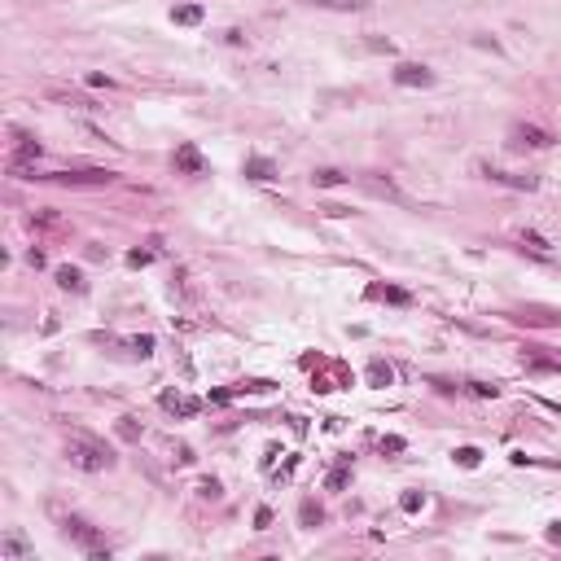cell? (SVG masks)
<instances>
[{
	"instance_id": "cell-23",
	"label": "cell",
	"mask_w": 561,
	"mask_h": 561,
	"mask_svg": "<svg viewBox=\"0 0 561 561\" xmlns=\"http://www.w3.org/2000/svg\"><path fill=\"white\" fill-rule=\"evenodd\" d=\"M149 259H154V250H132V255H127V264H132V268H145Z\"/></svg>"
},
{
	"instance_id": "cell-8",
	"label": "cell",
	"mask_w": 561,
	"mask_h": 561,
	"mask_svg": "<svg viewBox=\"0 0 561 561\" xmlns=\"http://www.w3.org/2000/svg\"><path fill=\"white\" fill-rule=\"evenodd\" d=\"M176 171H184V176H202L207 171V158L198 154V145H180L176 149Z\"/></svg>"
},
{
	"instance_id": "cell-14",
	"label": "cell",
	"mask_w": 561,
	"mask_h": 561,
	"mask_svg": "<svg viewBox=\"0 0 561 561\" xmlns=\"http://www.w3.org/2000/svg\"><path fill=\"white\" fill-rule=\"evenodd\" d=\"M57 285H62V290H75V294H83V277L75 268H57Z\"/></svg>"
},
{
	"instance_id": "cell-19",
	"label": "cell",
	"mask_w": 561,
	"mask_h": 561,
	"mask_svg": "<svg viewBox=\"0 0 561 561\" xmlns=\"http://www.w3.org/2000/svg\"><path fill=\"white\" fill-rule=\"evenodd\" d=\"M127 351H132V355H140V360H145V355L154 351V338H149V333H140V338H127Z\"/></svg>"
},
{
	"instance_id": "cell-13",
	"label": "cell",
	"mask_w": 561,
	"mask_h": 561,
	"mask_svg": "<svg viewBox=\"0 0 561 561\" xmlns=\"http://www.w3.org/2000/svg\"><path fill=\"white\" fill-rule=\"evenodd\" d=\"M368 381H373V386H390V381H395V373H390V364L373 360V364H368Z\"/></svg>"
},
{
	"instance_id": "cell-25",
	"label": "cell",
	"mask_w": 561,
	"mask_h": 561,
	"mask_svg": "<svg viewBox=\"0 0 561 561\" xmlns=\"http://www.w3.org/2000/svg\"><path fill=\"white\" fill-rule=\"evenodd\" d=\"M303 522H307V527H316V522H320V509H316V505H303Z\"/></svg>"
},
{
	"instance_id": "cell-24",
	"label": "cell",
	"mask_w": 561,
	"mask_h": 561,
	"mask_svg": "<svg viewBox=\"0 0 561 561\" xmlns=\"http://www.w3.org/2000/svg\"><path fill=\"white\" fill-rule=\"evenodd\" d=\"M377 298H386V303H408V294L403 290H373Z\"/></svg>"
},
{
	"instance_id": "cell-6",
	"label": "cell",
	"mask_w": 561,
	"mask_h": 561,
	"mask_svg": "<svg viewBox=\"0 0 561 561\" xmlns=\"http://www.w3.org/2000/svg\"><path fill=\"white\" fill-rule=\"evenodd\" d=\"M513 140L527 145V149H548L553 145V132H544V127H535V123H518L513 127Z\"/></svg>"
},
{
	"instance_id": "cell-10",
	"label": "cell",
	"mask_w": 561,
	"mask_h": 561,
	"mask_svg": "<svg viewBox=\"0 0 561 561\" xmlns=\"http://www.w3.org/2000/svg\"><path fill=\"white\" fill-rule=\"evenodd\" d=\"M246 176L250 180H277V167L268 158H246Z\"/></svg>"
},
{
	"instance_id": "cell-16",
	"label": "cell",
	"mask_w": 561,
	"mask_h": 561,
	"mask_svg": "<svg viewBox=\"0 0 561 561\" xmlns=\"http://www.w3.org/2000/svg\"><path fill=\"white\" fill-rule=\"evenodd\" d=\"M320 9H342V14H360L364 0H316Z\"/></svg>"
},
{
	"instance_id": "cell-21",
	"label": "cell",
	"mask_w": 561,
	"mask_h": 561,
	"mask_svg": "<svg viewBox=\"0 0 561 561\" xmlns=\"http://www.w3.org/2000/svg\"><path fill=\"white\" fill-rule=\"evenodd\" d=\"M522 246H527V250H535V255H544V250H548V242H544L540 233H522Z\"/></svg>"
},
{
	"instance_id": "cell-5",
	"label": "cell",
	"mask_w": 561,
	"mask_h": 561,
	"mask_svg": "<svg viewBox=\"0 0 561 561\" xmlns=\"http://www.w3.org/2000/svg\"><path fill=\"white\" fill-rule=\"evenodd\" d=\"M483 176L487 180H496V184H509V189H540V176H518V171H500V167H483Z\"/></svg>"
},
{
	"instance_id": "cell-26",
	"label": "cell",
	"mask_w": 561,
	"mask_h": 561,
	"mask_svg": "<svg viewBox=\"0 0 561 561\" xmlns=\"http://www.w3.org/2000/svg\"><path fill=\"white\" fill-rule=\"evenodd\" d=\"M347 478H351L347 469H333V474H329V487H347Z\"/></svg>"
},
{
	"instance_id": "cell-20",
	"label": "cell",
	"mask_w": 561,
	"mask_h": 561,
	"mask_svg": "<svg viewBox=\"0 0 561 561\" xmlns=\"http://www.w3.org/2000/svg\"><path fill=\"white\" fill-rule=\"evenodd\" d=\"M469 390H474L478 399H496V395H500V386H496V381H469Z\"/></svg>"
},
{
	"instance_id": "cell-22",
	"label": "cell",
	"mask_w": 561,
	"mask_h": 561,
	"mask_svg": "<svg viewBox=\"0 0 561 561\" xmlns=\"http://www.w3.org/2000/svg\"><path fill=\"white\" fill-rule=\"evenodd\" d=\"M421 505H425V496H421V491H408V496L399 500V509H403V513H416Z\"/></svg>"
},
{
	"instance_id": "cell-15",
	"label": "cell",
	"mask_w": 561,
	"mask_h": 561,
	"mask_svg": "<svg viewBox=\"0 0 561 561\" xmlns=\"http://www.w3.org/2000/svg\"><path fill=\"white\" fill-rule=\"evenodd\" d=\"M478 461H483L478 447H456V465L461 469H478Z\"/></svg>"
},
{
	"instance_id": "cell-3",
	"label": "cell",
	"mask_w": 561,
	"mask_h": 561,
	"mask_svg": "<svg viewBox=\"0 0 561 561\" xmlns=\"http://www.w3.org/2000/svg\"><path fill=\"white\" fill-rule=\"evenodd\" d=\"M44 180L75 184V189H97V184H110V180H114V171H105V167H79V171H49Z\"/></svg>"
},
{
	"instance_id": "cell-4",
	"label": "cell",
	"mask_w": 561,
	"mask_h": 561,
	"mask_svg": "<svg viewBox=\"0 0 561 561\" xmlns=\"http://www.w3.org/2000/svg\"><path fill=\"white\" fill-rule=\"evenodd\" d=\"M395 83L399 88H430V83H434V70L421 66V62H399L395 66Z\"/></svg>"
},
{
	"instance_id": "cell-2",
	"label": "cell",
	"mask_w": 561,
	"mask_h": 561,
	"mask_svg": "<svg viewBox=\"0 0 561 561\" xmlns=\"http://www.w3.org/2000/svg\"><path fill=\"white\" fill-rule=\"evenodd\" d=\"M62 527H66V535H70V540H75V544H79V548H83L88 557H97V561H110V548H105V540H101V535L92 531V527H88L83 518H66Z\"/></svg>"
},
{
	"instance_id": "cell-27",
	"label": "cell",
	"mask_w": 561,
	"mask_h": 561,
	"mask_svg": "<svg viewBox=\"0 0 561 561\" xmlns=\"http://www.w3.org/2000/svg\"><path fill=\"white\" fill-rule=\"evenodd\" d=\"M381 452H403V438H381Z\"/></svg>"
},
{
	"instance_id": "cell-12",
	"label": "cell",
	"mask_w": 561,
	"mask_h": 561,
	"mask_svg": "<svg viewBox=\"0 0 561 561\" xmlns=\"http://www.w3.org/2000/svg\"><path fill=\"white\" fill-rule=\"evenodd\" d=\"M312 184H316V189H338V184H347V176L333 171V167H320V171L312 176Z\"/></svg>"
},
{
	"instance_id": "cell-11",
	"label": "cell",
	"mask_w": 561,
	"mask_h": 561,
	"mask_svg": "<svg viewBox=\"0 0 561 561\" xmlns=\"http://www.w3.org/2000/svg\"><path fill=\"white\" fill-rule=\"evenodd\" d=\"M171 22H180V27H198V22H202V5H176L171 9Z\"/></svg>"
},
{
	"instance_id": "cell-28",
	"label": "cell",
	"mask_w": 561,
	"mask_h": 561,
	"mask_svg": "<svg viewBox=\"0 0 561 561\" xmlns=\"http://www.w3.org/2000/svg\"><path fill=\"white\" fill-rule=\"evenodd\" d=\"M548 540H561V522H553V527H548Z\"/></svg>"
},
{
	"instance_id": "cell-9",
	"label": "cell",
	"mask_w": 561,
	"mask_h": 561,
	"mask_svg": "<svg viewBox=\"0 0 561 561\" xmlns=\"http://www.w3.org/2000/svg\"><path fill=\"white\" fill-rule=\"evenodd\" d=\"M162 408H167V412H176V416H193V412L202 408V403H198L193 395H180V390H167V395H162Z\"/></svg>"
},
{
	"instance_id": "cell-17",
	"label": "cell",
	"mask_w": 561,
	"mask_h": 561,
	"mask_svg": "<svg viewBox=\"0 0 561 561\" xmlns=\"http://www.w3.org/2000/svg\"><path fill=\"white\" fill-rule=\"evenodd\" d=\"M0 557H5V561H18V557H27V544H22L18 535H9V540H5V548H0Z\"/></svg>"
},
{
	"instance_id": "cell-7",
	"label": "cell",
	"mask_w": 561,
	"mask_h": 561,
	"mask_svg": "<svg viewBox=\"0 0 561 561\" xmlns=\"http://www.w3.org/2000/svg\"><path fill=\"white\" fill-rule=\"evenodd\" d=\"M360 189H364V193H373V198H386V202H408V198L395 189V180H381V176H373V171L360 176Z\"/></svg>"
},
{
	"instance_id": "cell-1",
	"label": "cell",
	"mask_w": 561,
	"mask_h": 561,
	"mask_svg": "<svg viewBox=\"0 0 561 561\" xmlns=\"http://www.w3.org/2000/svg\"><path fill=\"white\" fill-rule=\"evenodd\" d=\"M66 461L83 474H101L114 465V452L101 443V438H88V434H70L66 438Z\"/></svg>"
},
{
	"instance_id": "cell-18",
	"label": "cell",
	"mask_w": 561,
	"mask_h": 561,
	"mask_svg": "<svg viewBox=\"0 0 561 561\" xmlns=\"http://www.w3.org/2000/svg\"><path fill=\"white\" fill-rule=\"evenodd\" d=\"M27 158H40V140H22L18 154H14V167H22Z\"/></svg>"
}]
</instances>
